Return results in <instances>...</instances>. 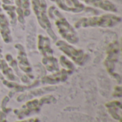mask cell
I'll list each match as a JSON object with an SVG mask.
<instances>
[{
	"instance_id": "cell-1",
	"label": "cell",
	"mask_w": 122,
	"mask_h": 122,
	"mask_svg": "<svg viewBox=\"0 0 122 122\" xmlns=\"http://www.w3.org/2000/svg\"><path fill=\"white\" fill-rule=\"evenodd\" d=\"M56 45L59 46V48L61 50L66 52V54L71 52L72 54H71L69 55V56L71 57L72 59L74 60L77 64H79V65H81V64H83L84 54H83L82 51L77 50V49H74L73 46H71L66 44L63 41H59L56 43Z\"/></svg>"
}]
</instances>
